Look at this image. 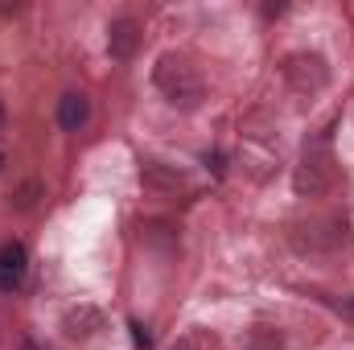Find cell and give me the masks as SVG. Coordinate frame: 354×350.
I'll list each match as a JSON object with an SVG mask.
<instances>
[{
	"mask_svg": "<svg viewBox=\"0 0 354 350\" xmlns=\"http://www.w3.org/2000/svg\"><path fill=\"white\" fill-rule=\"evenodd\" d=\"M136 42H140V29H136V21H115L111 25V37H107V50H111V58H128L132 50H136Z\"/></svg>",
	"mask_w": 354,
	"mask_h": 350,
	"instance_id": "obj_3",
	"label": "cell"
},
{
	"mask_svg": "<svg viewBox=\"0 0 354 350\" xmlns=\"http://www.w3.org/2000/svg\"><path fill=\"white\" fill-rule=\"evenodd\" d=\"M157 87H161V95L169 103H181V107H198V99H202V79L177 54H165L157 62Z\"/></svg>",
	"mask_w": 354,
	"mask_h": 350,
	"instance_id": "obj_1",
	"label": "cell"
},
{
	"mask_svg": "<svg viewBox=\"0 0 354 350\" xmlns=\"http://www.w3.org/2000/svg\"><path fill=\"white\" fill-rule=\"evenodd\" d=\"M174 350H202V347H198V338H181Z\"/></svg>",
	"mask_w": 354,
	"mask_h": 350,
	"instance_id": "obj_6",
	"label": "cell"
},
{
	"mask_svg": "<svg viewBox=\"0 0 354 350\" xmlns=\"http://www.w3.org/2000/svg\"><path fill=\"white\" fill-rule=\"evenodd\" d=\"M87 116H91V103H87V95H62L58 99V124L66 128V132H79L83 124H87Z\"/></svg>",
	"mask_w": 354,
	"mask_h": 350,
	"instance_id": "obj_2",
	"label": "cell"
},
{
	"mask_svg": "<svg viewBox=\"0 0 354 350\" xmlns=\"http://www.w3.org/2000/svg\"><path fill=\"white\" fill-rule=\"evenodd\" d=\"M25 272V248L21 243H4L0 248V288H12Z\"/></svg>",
	"mask_w": 354,
	"mask_h": 350,
	"instance_id": "obj_4",
	"label": "cell"
},
{
	"mask_svg": "<svg viewBox=\"0 0 354 350\" xmlns=\"http://www.w3.org/2000/svg\"><path fill=\"white\" fill-rule=\"evenodd\" d=\"M0 124H4V111H0Z\"/></svg>",
	"mask_w": 354,
	"mask_h": 350,
	"instance_id": "obj_7",
	"label": "cell"
},
{
	"mask_svg": "<svg viewBox=\"0 0 354 350\" xmlns=\"http://www.w3.org/2000/svg\"><path fill=\"white\" fill-rule=\"evenodd\" d=\"M95 330H103V313L99 309H87L83 305V309H71L66 313V334L71 338H91Z\"/></svg>",
	"mask_w": 354,
	"mask_h": 350,
	"instance_id": "obj_5",
	"label": "cell"
}]
</instances>
